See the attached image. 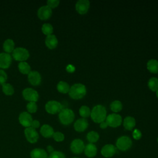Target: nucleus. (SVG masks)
<instances>
[{"mask_svg":"<svg viewBox=\"0 0 158 158\" xmlns=\"http://www.w3.org/2000/svg\"><path fill=\"white\" fill-rule=\"evenodd\" d=\"M106 108L102 105H97L93 108L90 116L94 122L100 123L106 120Z\"/></svg>","mask_w":158,"mask_h":158,"instance_id":"1","label":"nucleus"},{"mask_svg":"<svg viewBox=\"0 0 158 158\" xmlns=\"http://www.w3.org/2000/svg\"><path fill=\"white\" fill-rule=\"evenodd\" d=\"M69 94L73 99H80L83 98L86 93L85 86L81 83H75L69 89Z\"/></svg>","mask_w":158,"mask_h":158,"instance_id":"2","label":"nucleus"},{"mask_svg":"<svg viewBox=\"0 0 158 158\" xmlns=\"http://www.w3.org/2000/svg\"><path fill=\"white\" fill-rule=\"evenodd\" d=\"M75 118V114L72 110L65 108L62 109V110L59 113V119L60 122L64 125H68L72 123Z\"/></svg>","mask_w":158,"mask_h":158,"instance_id":"3","label":"nucleus"},{"mask_svg":"<svg viewBox=\"0 0 158 158\" xmlns=\"http://www.w3.org/2000/svg\"><path fill=\"white\" fill-rule=\"evenodd\" d=\"M12 57L15 60L19 62H26L30 57V52L25 48L18 47L15 48L12 52Z\"/></svg>","mask_w":158,"mask_h":158,"instance_id":"4","label":"nucleus"},{"mask_svg":"<svg viewBox=\"0 0 158 158\" xmlns=\"http://www.w3.org/2000/svg\"><path fill=\"white\" fill-rule=\"evenodd\" d=\"M115 144L116 148L118 150L125 151L131 148L132 145V141L130 137L127 136H122L117 139Z\"/></svg>","mask_w":158,"mask_h":158,"instance_id":"5","label":"nucleus"},{"mask_svg":"<svg viewBox=\"0 0 158 158\" xmlns=\"http://www.w3.org/2000/svg\"><path fill=\"white\" fill-rule=\"evenodd\" d=\"M44 108L48 114L52 115L59 113L63 109L62 104L59 102L54 100L48 101L45 104Z\"/></svg>","mask_w":158,"mask_h":158,"instance_id":"6","label":"nucleus"},{"mask_svg":"<svg viewBox=\"0 0 158 158\" xmlns=\"http://www.w3.org/2000/svg\"><path fill=\"white\" fill-rule=\"evenodd\" d=\"M22 96L23 99L28 102H36L39 99L38 91L31 88H26L22 91Z\"/></svg>","mask_w":158,"mask_h":158,"instance_id":"7","label":"nucleus"},{"mask_svg":"<svg viewBox=\"0 0 158 158\" xmlns=\"http://www.w3.org/2000/svg\"><path fill=\"white\" fill-rule=\"evenodd\" d=\"M122 122V117L117 114L113 113L109 114L106 117V122L107 123L108 127L112 128H116L119 127Z\"/></svg>","mask_w":158,"mask_h":158,"instance_id":"8","label":"nucleus"},{"mask_svg":"<svg viewBox=\"0 0 158 158\" xmlns=\"http://www.w3.org/2000/svg\"><path fill=\"white\" fill-rule=\"evenodd\" d=\"M24 134L27 141L30 143H35L39 138V135L36 129L30 127L24 130Z\"/></svg>","mask_w":158,"mask_h":158,"instance_id":"9","label":"nucleus"},{"mask_svg":"<svg viewBox=\"0 0 158 158\" xmlns=\"http://www.w3.org/2000/svg\"><path fill=\"white\" fill-rule=\"evenodd\" d=\"M85 147L84 142L80 139H75L70 144V150L75 154H79L83 152Z\"/></svg>","mask_w":158,"mask_h":158,"instance_id":"10","label":"nucleus"},{"mask_svg":"<svg viewBox=\"0 0 158 158\" xmlns=\"http://www.w3.org/2000/svg\"><path fill=\"white\" fill-rule=\"evenodd\" d=\"M52 9L47 5L40 7L37 11V16L41 20H47L52 15Z\"/></svg>","mask_w":158,"mask_h":158,"instance_id":"11","label":"nucleus"},{"mask_svg":"<svg viewBox=\"0 0 158 158\" xmlns=\"http://www.w3.org/2000/svg\"><path fill=\"white\" fill-rule=\"evenodd\" d=\"M33 121L31 115L28 112H22L19 114V122L21 125L25 128L31 127V122Z\"/></svg>","mask_w":158,"mask_h":158,"instance_id":"12","label":"nucleus"},{"mask_svg":"<svg viewBox=\"0 0 158 158\" xmlns=\"http://www.w3.org/2000/svg\"><path fill=\"white\" fill-rule=\"evenodd\" d=\"M27 78L28 82L33 86H38L41 83V76L38 71L31 70L27 75Z\"/></svg>","mask_w":158,"mask_h":158,"instance_id":"13","label":"nucleus"},{"mask_svg":"<svg viewBox=\"0 0 158 158\" xmlns=\"http://www.w3.org/2000/svg\"><path fill=\"white\" fill-rule=\"evenodd\" d=\"M12 56L6 52L0 53V69L2 70L8 69L12 63Z\"/></svg>","mask_w":158,"mask_h":158,"instance_id":"14","label":"nucleus"},{"mask_svg":"<svg viewBox=\"0 0 158 158\" xmlns=\"http://www.w3.org/2000/svg\"><path fill=\"white\" fill-rule=\"evenodd\" d=\"M90 2L88 0H79L75 4V9L80 14H85L89 10Z\"/></svg>","mask_w":158,"mask_h":158,"instance_id":"15","label":"nucleus"},{"mask_svg":"<svg viewBox=\"0 0 158 158\" xmlns=\"http://www.w3.org/2000/svg\"><path fill=\"white\" fill-rule=\"evenodd\" d=\"M117 148L116 147L111 144H107L104 145L101 151V153L102 156L104 157L109 158L111 157L116 153Z\"/></svg>","mask_w":158,"mask_h":158,"instance_id":"16","label":"nucleus"},{"mask_svg":"<svg viewBox=\"0 0 158 158\" xmlns=\"http://www.w3.org/2000/svg\"><path fill=\"white\" fill-rule=\"evenodd\" d=\"M88 127V122L85 118L78 119L74 123L73 127L75 131L78 132L84 131Z\"/></svg>","mask_w":158,"mask_h":158,"instance_id":"17","label":"nucleus"},{"mask_svg":"<svg viewBox=\"0 0 158 158\" xmlns=\"http://www.w3.org/2000/svg\"><path fill=\"white\" fill-rule=\"evenodd\" d=\"M46 47L49 49H55L58 44V40L54 35L46 36L44 41Z\"/></svg>","mask_w":158,"mask_h":158,"instance_id":"18","label":"nucleus"},{"mask_svg":"<svg viewBox=\"0 0 158 158\" xmlns=\"http://www.w3.org/2000/svg\"><path fill=\"white\" fill-rule=\"evenodd\" d=\"M84 152L88 157H94L97 154V148L93 143H88L85 145Z\"/></svg>","mask_w":158,"mask_h":158,"instance_id":"19","label":"nucleus"},{"mask_svg":"<svg viewBox=\"0 0 158 158\" xmlns=\"http://www.w3.org/2000/svg\"><path fill=\"white\" fill-rule=\"evenodd\" d=\"M54 131L51 126L48 124H44L40 128V133L44 138L52 137Z\"/></svg>","mask_w":158,"mask_h":158,"instance_id":"20","label":"nucleus"},{"mask_svg":"<svg viewBox=\"0 0 158 158\" xmlns=\"http://www.w3.org/2000/svg\"><path fill=\"white\" fill-rule=\"evenodd\" d=\"M2 48L4 51V52H6L8 54L12 52L15 49V43L14 40L10 38H8L3 43Z\"/></svg>","mask_w":158,"mask_h":158,"instance_id":"21","label":"nucleus"},{"mask_svg":"<svg viewBox=\"0 0 158 158\" xmlns=\"http://www.w3.org/2000/svg\"><path fill=\"white\" fill-rule=\"evenodd\" d=\"M31 158H48L47 152L43 149L35 148L30 152Z\"/></svg>","mask_w":158,"mask_h":158,"instance_id":"22","label":"nucleus"},{"mask_svg":"<svg viewBox=\"0 0 158 158\" xmlns=\"http://www.w3.org/2000/svg\"><path fill=\"white\" fill-rule=\"evenodd\" d=\"M123 125L126 130H131L136 125V120L134 117L128 116L124 118Z\"/></svg>","mask_w":158,"mask_h":158,"instance_id":"23","label":"nucleus"},{"mask_svg":"<svg viewBox=\"0 0 158 158\" xmlns=\"http://www.w3.org/2000/svg\"><path fill=\"white\" fill-rule=\"evenodd\" d=\"M147 69L151 73H158V60L154 59L148 60L147 63Z\"/></svg>","mask_w":158,"mask_h":158,"instance_id":"24","label":"nucleus"},{"mask_svg":"<svg viewBox=\"0 0 158 158\" xmlns=\"http://www.w3.org/2000/svg\"><path fill=\"white\" fill-rule=\"evenodd\" d=\"M19 72L23 75H28L31 72V67L27 62H21L18 64Z\"/></svg>","mask_w":158,"mask_h":158,"instance_id":"25","label":"nucleus"},{"mask_svg":"<svg viewBox=\"0 0 158 158\" xmlns=\"http://www.w3.org/2000/svg\"><path fill=\"white\" fill-rule=\"evenodd\" d=\"M70 86L69 85L64 81H59L57 85V91L62 94H66L69 93L70 89Z\"/></svg>","mask_w":158,"mask_h":158,"instance_id":"26","label":"nucleus"},{"mask_svg":"<svg viewBox=\"0 0 158 158\" xmlns=\"http://www.w3.org/2000/svg\"><path fill=\"white\" fill-rule=\"evenodd\" d=\"M2 91L6 96H12L15 92L13 86L8 83H6L2 85Z\"/></svg>","mask_w":158,"mask_h":158,"instance_id":"27","label":"nucleus"},{"mask_svg":"<svg viewBox=\"0 0 158 158\" xmlns=\"http://www.w3.org/2000/svg\"><path fill=\"white\" fill-rule=\"evenodd\" d=\"M41 31L46 36H49L52 35L53 33V27L49 23H45L43 24L41 27Z\"/></svg>","mask_w":158,"mask_h":158,"instance_id":"28","label":"nucleus"},{"mask_svg":"<svg viewBox=\"0 0 158 158\" xmlns=\"http://www.w3.org/2000/svg\"><path fill=\"white\" fill-rule=\"evenodd\" d=\"M86 138L88 141L89 142V143H94L97 142L99 138V134L94 131H91L88 133L86 135Z\"/></svg>","mask_w":158,"mask_h":158,"instance_id":"29","label":"nucleus"},{"mask_svg":"<svg viewBox=\"0 0 158 158\" xmlns=\"http://www.w3.org/2000/svg\"><path fill=\"white\" fill-rule=\"evenodd\" d=\"M149 88L152 91H157L158 90V78L156 77L151 78L148 83Z\"/></svg>","mask_w":158,"mask_h":158,"instance_id":"30","label":"nucleus"},{"mask_svg":"<svg viewBox=\"0 0 158 158\" xmlns=\"http://www.w3.org/2000/svg\"><path fill=\"white\" fill-rule=\"evenodd\" d=\"M111 110H112L114 112H118L122 109V104L120 101H114L112 102H111L110 106Z\"/></svg>","mask_w":158,"mask_h":158,"instance_id":"31","label":"nucleus"},{"mask_svg":"<svg viewBox=\"0 0 158 158\" xmlns=\"http://www.w3.org/2000/svg\"><path fill=\"white\" fill-rule=\"evenodd\" d=\"M79 114L82 118L88 117L91 115V110L86 106H82L79 109Z\"/></svg>","mask_w":158,"mask_h":158,"instance_id":"32","label":"nucleus"},{"mask_svg":"<svg viewBox=\"0 0 158 158\" xmlns=\"http://www.w3.org/2000/svg\"><path fill=\"white\" fill-rule=\"evenodd\" d=\"M26 109L28 113L34 114L38 110V106L35 102H28L26 106Z\"/></svg>","mask_w":158,"mask_h":158,"instance_id":"33","label":"nucleus"},{"mask_svg":"<svg viewBox=\"0 0 158 158\" xmlns=\"http://www.w3.org/2000/svg\"><path fill=\"white\" fill-rule=\"evenodd\" d=\"M53 139L57 141V142H61L63 141L64 139V135L60 131H56L54 132L53 135H52Z\"/></svg>","mask_w":158,"mask_h":158,"instance_id":"34","label":"nucleus"},{"mask_svg":"<svg viewBox=\"0 0 158 158\" xmlns=\"http://www.w3.org/2000/svg\"><path fill=\"white\" fill-rule=\"evenodd\" d=\"M48 158H65V155L60 151H54L50 153V155Z\"/></svg>","mask_w":158,"mask_h":158,"instance_id":"35","label":"nucleus"},{"mask_svg":"<svg viewBox=\"0 0 158 158\" xmlns=\"http://www.w3.org/2000/svg\"><path fill=\"white\" fill-rule=\"evenodd\" d=\"M7 75L4 70L0 69V85H2L6 83Z\"/></svg>","mask_w":158,"mask_h":158,"instance_id":"36","label":"nucleus"},{"mask_svg":"<svg viewBox=\"0 0 158 158\" xmlns=\"http://www.w3.org/2000/svg\"><path fill=\"white\" fill-rule=\"evenodd\" d=\"M60 3L59 0H48L47 1V6L51 9L57 7Z\"/></svg>","mask_w":158,"mask_h":158,"instance_id":"37","label":"nucleus"},{"mask_svg":"<svg viewBox=\"0 0 158 158\" xmlns=\"http://www.w3.org/2000/svg\"><path fill=\"white\" fill-rule=\"evenodd\" d=\"M132 136H133V138L136 139V140H138L139 139L141 136H142V134H141V132L138 129H135L133 131V133H132Z\"/></svg>","mask_w":158,"mask_h":158,"instance_id":"38","label":"nucleus"},{"mask_svg":"<svg viewBox=\"0 0 158 158\" xmlns=\"http://www.w3.org/2000/svg\"><path fill=\"white\" fill-rule=\"evenodd\" d=\"M40 126V122L38 120H33L31 124V127L36 129L38 128Z\"/></svg>","mask_w":158,"mask_h":158,"instance_id":"39","label":"nucleus"},{"mask_svg":"<svg viewBox=\"0 0 158 158\" xmlns=\"http://www.w3.org/2000/svg\"><path fill=\"white\" fill-rule=\"evenodd\" d=\"M65 69L69 73H73L75 70V67L72 64H68Z\"/></svg>","mask_w":158,"mask_h":158,"instance_id":"40","label":"nucleus"},{"mask_svg":"<svg viewBox=\"0 0 158 158\" xmlns=\"http://www.w3.org/2000/svg\"><path fill=\"white\" fill-rule=\"evenodd\" d=\"M99 127L102 129H105L108 127V125H107V123L106 122V121H104V122H102L101 123H99Z\"/></svg>","mask_w":158,"mask_h":158,"instance_id":"41","label":"nucleus"},{"mask_svg":"<svg viewBox=\"0 0 158 158\" xmlns=\"http://www.w3.org/2000/svg\"><path fill=\"white\" fill-rule=\"evenodd\" d=\"M47 149H48V152H50V153H51V152H52L53 151H54V148H53L51 146H48L47 147Z\"/></svg>","mask_w":158,"mask_h":158,"instance_id":"42","label":"nucleus"},{"mask_svg":"<svg viewBox=\"0 0 158 158\" xmlns=\"http://www.w3.org/2000/svg\"><path fill=\"white\" fill-rule=\"evenodd\" d=\"M156 96L158 98V90L156 91Z\"/></svg>","mask_w":158,"mask_h":158,"instance_id":"43","label":"nucleus"},{"mask_svg":"<svg viewBox=\"0 0 158 158\" xmlns=\"http://www.w3.org/2000/svg\"><path fill=\"white\" fill-rule=\"evenodd\" d=\"M73 158H79V157H73Z\"/></svg>","mask_w":158,"mask_h":158,"instance_id":"44","label":"nucleus"},{"mask_svg":"<svg viewBox=\"0 0 158 158\" xmlns=\"http://www.w3.org/2000/svg\"><path fill=\"white\" fill-rule=\"evenodd\" d=\"M157 143H158V138H157Z\"/></svg>","mask_w":158,"mask_h":158,"instance_id":"45","label":"nucleus"}]
</instances>
